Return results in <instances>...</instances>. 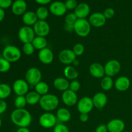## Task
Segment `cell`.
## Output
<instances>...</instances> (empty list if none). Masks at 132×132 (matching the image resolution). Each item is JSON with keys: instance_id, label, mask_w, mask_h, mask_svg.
<instances>
[{"instance_id": "cell-1", "label": "cell", "mask_w": 132, "mask_h": 132, "mask_svg": "<svg viewBox=\"0 0 132 132\" xmlns=\"http://www.w3.org/2000/svg\"><path fill=\"white\" fill-rule=\"evenodd\" d=\"M10 119L14 125L19 128H28L32 123V117L29 111L25 108H15L11 113Z\"/></svg>"}, {"instance_id": "cell-2", "label": "cell", "mask_w": 132, "mask_h": 132, "mask_svg": "<svg viewBox=\"0 0 132 132\" xmlns=\"http://www.w3.org/2000/svg\"><path fill=\"white\" fill-rule=\"evenodd\" d=\"M40 106L46 112H51L57 108L59 104V99L54 94H47L41 96L39 103Z\"/></svg>"}, {"instance_id": "cell-3", "label": "cell", "mask_w": 132, "mask_h": 132, "mask_svg": "<svg viewBox=\"0 0 132 132\" xmlns=\"http://www.w3.org/2000/svg\"><path fill=\"white\" fill-rule=\"evenodd\" d=\"M21 57V52L16 46L8 45L3 50V57L9 61L10 63L17 62Z\"/></svg>"}, {"instance_id": "cell-4", "label": "cell", "mask_w": 132, "mask_h": 132, "mask_svg": "<svg viewBox=\"0 0 132 132\" xmlns=\"http://www.w3.org/2000/svg\"><path fill=\"white\" fill-rule=\"evenodd\" d=\"M91 24L86 19H78L74 24V32L81 37L88 36L91 31Z\"/></svg>"}, {"instance_id": "cell-5", "label": "cell", "mask_w": 132, "mask_h": 132, "mask_svg": "<svg viewBox=\"0 0 132 132\" xmlns=\"http://www.w3.org/2000/svg\"><path fill=\"white\" fill-rule=\"evenodd\" d=\"M42 73L39 69L36 67H32L26 72L25 80L30 86H35L41 81Z\"/></svg>"}, {"instance_id": "cell-6", "label": "cell", "mask_w": 132, "mask_h": 132, "mask_svg": "<svg viewBox=\"0 0 132 132\" xmlns=\"http://www.w3.org/2000/svg\"><path fill=\"white\" fill-rule=\"evenodd\" d=\"M36 36L33 28L28 26H23L18 31L19 39L23 44L32 43Z\"/></svg>"}, {"instance_id": "cell-7", "label": "cell", "mask_w": 132, "mask_h": 132, "mask_svg": "<svg viewBox=\"0 0 132 132\" xmlns=\"http://www.w3.org/2000/svg\"><path fill=\"white\" fill-rule=\"evenodd\" d=\"M57 117L51 112H45L43 113L39 119V123L43 128L49 129L54 128L57 125Z\"/></svg>"}, {"instance_id": "cell-8", "label": "cell", "mask_w": 132, "mask_h": 132, "mask_svg": "<svg viewBox=\"0 0 132 132\" xmlns=\"http://www.w3.org/2000/svg\"><path fill=\"white\" fill-rule=\"evenodd\" d=\"M105 75L108 77H113L119 73L121 65L119 61L116 59H112L107 62L104 66Z\"/></svg>"}, {"instance_id": "cell-9", "label": "cell", "mask_w": 132, "mask_h": 132, "mask_svg": "<svg viewBox=\"0 0 132 132\" xmlns=\"http://www.w3.org/2000/svg\"><path fill=\"white\" fill-rule=\"evenodd\" d=\"M29 86L26 80L19 79L15 80L12 85V90L17 96H25L29 92Z\"/></svg>"}, {"instance_id": "cell-10", "label": "cell", "mask_w": 132, "mask_h": 132, "mask_svg": "<svg viewBox=\"0 0 132 132\" xmlns=\"http://www.w3.org/2000/svg\"><path fill=\"white\" fill-rule=\"evenodd\" d=\"M92 99L90 97H83L77 103V108L80 113L88 114L94 108Z\"/></svg>"}, {"instance_id": "cell-11", "label": "cell", "mask_w": 132, "mask_h": 132, "mask_svg": "<svg viewBox=\"0 0 132 132\" xmlns=\"http://www.w3.org/2000/svg\"><path fill=\"white\" fill-rule=\"evenodd\" d=\"M33 29L36 36L46 37L50 32V27L46 21L38 20L33 26Z\"/></svg>"}, {"instance_id": "cell-12", "label": "cell", "mask_w": 132, "mask_h": 132, "mask_svg": "<svg viewBox=\"0 0 132 132\" xmlns=\"http://www.w3.org/2000/svg\"><path fill=\"white\" fill-rule=\"evenodd\" d=\"M76 55L70 49H64L59 52L58 58L59 61L64 64H71L76 59Z\"/></svg>"}, {"instance_id": "cell-13", "label": "cell", "mask_w": 132, "mask_h": 132, "mask_svg": "<svg viewBox=\"0 0 132 132\" xmlns=\"http://www.w3.org/2000/svg\"><path fill=\"white\" fill-rule=\"evenodd\" d=\"M61 99L63 103L67 106H73L78 102V97L76 92L72 91L70 89L63 92Z\"/></svg>"}, {"instance_id": "cell-14", "label": "cell", "mask_w": 132, "mask_h": 132, "mask_svg": "<svg viewBox=\"0 0 132 132\" xmlns=\"http://www.w3.org/2000/svg\"><path fill=\"white\" fill-rule=\"evenodd\" d=\"M91 26L95 28H100L103 27L106 22V19L103 13L94 12L90 15L88 19Z\"/></svg>"}, {"instance_id": "cell-15", "label": "cell", "mask_w": 132, "mask_h": 132, "mask_svg": "<svg viewBox=\"0 0 132 132\" xmlns=\"http://www.w3.org/2000/svg\"><path fill=\"white\" fill-rule=\"evenodd\" d=\"M67 10L64 3L59 1L52 3L49 7V11L51 12V14L57 17L64 15L67 12Z\"/></svg>"}, {"instance_id": "cell-16", "label": "cell", "mask_w": 132, "mask_h": 132, "mask_svg": "<svg viewBox=\"0 0 132 132\" xmlns=\"http://www.w3.org/2000/svg\"><path fill=\"white\" fill-rule=\"evenodd\" d=\"M38 59L41 63L44 64H49L54 61V55L53 52L48 48H45L39 51Z\"/></svg>"}, {"instance_id": "cell-17", "label": "cell", "mask_w": 132, "mask_h": 132, "mask_svg": "<svg viewBox=\"0 0 132 132\" xmlns=\"http://www.w3.org/2000/svg\"><path fill=\"white\" fill-rule=\"evenodd\" d=\"M108 132H123L125 129V123L120 119H113L106 125Z\"/></svg>"}, {"instance_id": "cell-18", "label": "cell", "mask_w": 132, "mask_h": 132, "mask_svg": "<svg viewBox=\"0 0 132 132\" xmlns=\"http://www.w3.org/2000/svg\"><path fill=\"white\" fill-rule=\"evenodd\" d=\"M12 12L15 15H23L26 12L27 4L24 0H15L11 6Z\"/></svg>"}, {"instance_id": "cell-19", "label": "cell", "mask_w": 132, "mask_h": 132, "mask_svg": "<svg viewBox=\"0 0 132 132\" xmlns=\"http://www.w3.org/2000/svg\"><path fill=\"white\" fill-rule=\"evenodd\" d=\"M93 103L95 108L97 109H103L107 104L108 97L107 95L103 92H97L92 97Z\"/></svg>"}, {"instance_id": "cell-20", "label": "cell", "mask_w": 132, "mask_h": 132, "mask_svg": "<svg viewBox=\"0 0 132 132\" xmlns=\"http://www.w3.org/2000/svg\"><path fill=\"white\" fill-rule=\"evenodd\" d=\"M89 72L93 77L97 79L103 78L105 75L104 66L99 63H94L90 64Z\"/></svg>"}, {"instance_id": "cell-21", "label": "cell", "mask_w": 132, "mask_h": 132, "mask_svg": "<svg viewBox=\"0 0 132 132\" xmlns=\"http://www.w3.org/2000/svg\"><path fill=\"white\" fill-rule=\"evenodd\" d=\"M90 12V7L87 3H81L78 4L74 10V14L78 19H86Z\"/></svg>"}, {"instance_id": "cell-22", "label": "cell", "mask_w": 132, "mask_h": 132, "mask_svg": "<svg viewBox=\"0 0 132 132\" xmlns=\"http://www.w3.org/2000/svg\"><path fill=\"white\" fill-rule=\"evenodd\" d=\"M130 80L126 76H121L118 77L114 82V86L119 92H125L128 90L130 86Z\"/></svg>"}, {"instance_id": "cell-23", "label": "cell", "mask_w": 132, "mask_h": 132, "mask_svg": "<svg viewBox=\"0 0 132 132\" xmlns=\"http://www.w3.org/2000/svg\"><path fill=\"white\" fill-rule=\"evenodd\" d=\"M70 82L65 77H57L53 82V85L56 90L61 92H64L69 89Z\"/></svg>"}, {"instance_id": "cell-24", "label": "cell", "mask_w": 132, "mask_h": 132, "mask_svg": "<svg viewBox=\"0 0 132 132\" xmlns=\"http://www.w3.org/2000/svg\"><path fill=\"white\" fill-rule=\"evenodd\" d=\"M22 21L26 26L32 27L36 24L38 19L36 12L33 11H28L22 15Z\"/></svg>"}, {"instance_id": "cell-25", "label": "cell", "mask_w": 132, "mask_h": 132, "mask_svg": "<svg viewBox=\"0 0 132 132\" xmlns=\"http://www.w3.org/2000/svg\"><path fill=\"white\" fill-rule=\"evenodd\" d=\"M56 117L61 122H67L72 118V114L67 108H60L57 111Z\"/></svg>"}, {"instance_id": "cell-26", "label": "cell", "mask_w": 132, "mask_h": 132, "mask_svg": "<svg viewBox=\"0 0 132 132\" xmlns=\"http://www.w3.org/2000/svg\"><path fill=\"white\" fill-rule=\"evenodd\" d=\"M63 73H64V76L66 79L72 80V81L76 79L79 76L77 70L74 67L70 65L67 66L64 68Z\"/></svg>"}, {"instance_id": "cell-27", "label": "cell", "mask_w": 132, "mask_h": 132, "mask_svg": "<svg viewBox=\"0 0 132 132\" xmlns=\"http://www.w3.org/2000/svg\"><path fill=\"white\" fill-rule=\"evenodd\" d=\"M41 96L37 94L36 91L28 92L25 95L27 104L29 105H35L39 103Z\"/></svg>"}, {"instance_id": "cell-28", "label": "cell", "mask_w": 132, "mask_h": 132, "mask_svg": "<svg viewBox=\"0 0 132 132\" xmlns=\"http://www.w3.org/2000/svg\"><path fill=\"white\" fill-rule=\"evenodd\" d=\"M32 45L34 46L36 50H38L39 51L46 48L47 46V40L45 37H40V36H36L35 38L32 42Z\"/></svg>"}, {"instance_id": "cell-29", "label": "cell", "mask_w": 132, "mask_h": 132, "mask_svg": "<svg viewBox=\"0 0 132 132\" xmlns=\"http://www.w3.org/2000/svg\"><path fill=\"white\" fill-rule=\"evenodd\" d=\"M12 88L6 83H0V99L5 100L12 94Z\"/></svg>"}, {"instance_id": "cell-30", "label": "cell", "mask_w": 132, "mask_h": 132, "mask_svg": "<svg viewBox=\"0 0 132 132\" xmlns=\"http://www.w3.org/2000/svg\"><path fill=\"white\" fill-rule=\"evenodd\" d=\"M35 91L39 94L41 96L45 95L48 94L49 92V86L47 83L44 81H40L39 82L34 86Z\"/></svg>"}, {"instance_id": "cell-31", "label": "cell", "mask_w": 132, "mask_h": 132, "mask_svg": "<svg viewBox=\"0 0 132 132\" xmlns=\"http://www.w3.org/2000/svg\"><path fill=\"white\" fill-rule=\"evenodd\" d=\"M114 85V81L111 77L105 76L103 77L101 81V87L104 91L111 90Z\"/></svg>"}, {"instance_id": "cell-32", "label": "cell", "mask_w": 132, "mask_h": 132, "mask_svg": "<svg viewBox=\"0 0 132 132\" xmlns=\"http://www.w3.org/2000/svg\"><path fill=\"white\" fill-rule=\"evenodd\" d=\"M36 14L38 20L45 21L48 16L49 11L45 6H40L36 10Z\"/></svg>"}, {"instance_id": "cell-33", "label": "cell", "mask_w": 132, "mask_h": 132, "mask_svg": "<svg viewBox=\"0 0 132 132\" xmlns=\"http://www.w3.org/2000/svg\"><path fill=\"white\" fill-rule=\"evenodd\" d=\"M27 104V100H26L25 96L19 95L15 97L14 100V106L17 109H22L24 108L26 105Z\"/></svg>"}, {"instance_id": "cell-34", "label": "cell", "mask_w": 132, "mask_h": 132, "mask_svg": "<svg viewBox=\"0 0 132 132\" xmlns=\"http://www.w3.org/2000/svg\"><path fill=\"white\" fill-rule=\"evenodd\" d=\"M11 63L4 57L0 58V73H6L9 72L11 67Z\"/></svg>"}, {"instance_id": "cell-35", "label": "cell", "mask_w": 132, "mask_h": 132, "mask_svg": "<svg viewBox=\"0 0 132 132\" xmlns=\"http://www.w3.org/2000/svg\"><path fill=\"white\" fill-rule=\"evenodd\" d=\"M23 53L27 55H31L34 53L35 48L33 46L32 43H24L23 44Z\"/></svg>"}, {"instance_id": "cell-36", "label": "cell", "mask_w": 132, "mask_h": 132, "mask_svg": "<svg viewBox=\"0 0 132 132\" xmlns=\"http://www.w3.org/2000/svg\"><path fill=\"white\" fill-rule=\"evenodd\" d=\"M78 19V18H77V16L76 15V14H74V12L73 13H69L68 14H67L65 17V24H71V25H74V24L76 23V22L77 21V20Z\"/></svg>"}, {"instance_id": "cell-37", "label": "cell", "mask_w": 132, "mask_h": 132, "mask_svg": "<svg viewBox=\"0 0 132 132\" xmlns=\"http://www.w3.org/2000/svg\"><path fill=\"white\" fill-rule=\"evenodd\" d=\"M72 50L76 54V56H80L83 54L84 52H85V46L82 44L77 43L73 46Z\"/></svg>"}, {"instance_id": "cell-38", "label": "cell", "mask_w": 132, "mask_h": 132, "mask_svg": "<svg viewBox=\"0 0 132 132\" xmlns=\"http://www.w3.org/2000/svg\"><path fill=\"white\" fill-rule=\"evenodd\" d=\"M81 88V83L79 81H77V79L72 80L70 82L69 85V89L72 91L74 92H77V91H79Z\"/></svg>"}, {"instance_id": "cell-39", "label": "cell", "mask_w": 132, "mask_h": 132, "mask_svg": "<svg viewBox=\"0 0 132 132\" xmlns=\"http://www.w3.org/2000/svg\"><path fill=\"white\" fill-rule=\"evenodd\" d=\"M53 132H70L68 128L64 124H57L54 128Z\"/></svg>"}, {"instance_id": "cell-40", "label": "cell", "mask_w": 132, "mask_h": 132, "mask_svg": "<svg viewBox=\"0 0 132 132\" xmlns=\"http://www.w3.org/2000/svg\"><path fill=\"white\" fill-rule=\"evenodd\" d=\"M66 8L67 10H75L77 6L78 5L76 0H67L64 3Z\"/></svg>"}, {"instance_id": "cell-41", "label": "cell", "mask_w": 132, "mask_h": 132, "mask_svg": "<svg viewBox=\"0 0 132 132\" xmlns=\"http://www.w3.org/2000/svg\"><path fill=\"white\" fill-rule=\"evenodd\" d=\"M104 17L106 19H111L113 18L115 15V10L112 8H107L104 10V12H103Z\"/></svg>"}, {"instance_id": "cell-42", "label": "cell", "mask_w": 132, "mask_h": 132, "mask_svg": "<svg viewBox=\"0 0 132 132\" xmlns=\"http://www.w3.org/2000/svg\"><path fill=\"white\" fill-rule=\"evenodd\" d=\"M12 0H0V8L3 10L9 9L12 5Z\"/></svg>"}, {"instance_id": "cell-43", "label": "cell", "mask_w": 132, "mask_h": 132, "mask_svg": "<svg viewBox=\"0 0 132 132\" xmlns=\"http://www.w3.org/2000/svg\"><path fill=\"white\" fill-rule=\"evenodd\" d=\"M7 109V103L5 100L0 99V115L5 113Z\"/></svg>"}, {"instance_id": "cell-44", "label": "cell", "mask_w": 132, "mask_h": 132, "mask_svg": "<svg viewBox=\"0 0 132 132\" xmlns=\"http://www.w3.org/2000/svg\"><path fill=\"white\" fill-rule=\"evenodd\" d=\"M95 132H108L106 125H100L96 128Z\"/></svg>"}, {"instance_id": "cell-45", "label": "cell", "mask_w": 132, "mask_h": 132, "mask_svg": "<svg viewBox=\"0 0 132 132\" xmlns=\"http://www.w3.org/2000/svg\"><path fill=\"white\" fill-rule=\"evenodd\" d=\"M88 114L87 113H80L79 120L82 122H86L88 121Z\"/></svg>"}, {"instance_id": "cell-46", "label": "cell", "mask_w": 132, "mask_h": 132, "mask_svg": "<svg viewBox=\"0 0 132 132\" xmlns=\"http://www.w3.org/2000/svg\"><path fill=\"white\" fill-rule=\"evenodd\" d=\"M64 30L68 32H74V25L65 24V25H64Z\"/></svg>"}, {"instance_id": "cell-47", "label": "cell", "mask_w": 132, "mask_h": 132, "mask_svg": "<svg viewBox=\"0 0 132 132\" xmlns=\"http://www.w3.org/2000/svg\"><path fill=\"white\" fill-rule=\"evenodd\" d=\"M52 0H35L37 3L39 4V5H47V4L50 3L51 2Z\"/></svg>"}, {"instance_id": "cell-48", "label": "cell", "mask_w": 132, "mask_h": 132, "mask_svg": "<svg viewBox=\"0 0 132 132\" xmlns=\"http://www.w3.org/2000/svg\"><path fill=\"white\" fill-rule=\"evenodd\" d=\"M5 16V10L3 9H1L0 8V23L3 21V20L4 19Z\"/></svg>"}, {"instance_id": "cell-49", "label": "cell", "mask_w": 132, "mask_h": 132, "mask_svg": "<svg viewBox=\"0 0 132 132\" xmlns=\"http://www.w3.org/2000/svg\"><path fill=\"white\" fill-rule=\"evenodd\" d=\"M16 132H30L28 128H19Z\"/></svg>"}, {"instance_id": "cell-50", "label": "cell", "mask_w": 132, "mask_h": 132, "mask_svg": "<svg viewBox=\"0 0 132 132\" xmlns=\"http://www.w3.org/2000/svg\"><path fill=\"white\" fill-rule=\"evenodd\" d=\"M72 64H73V66H75V67H77V66L79 65V61L77 60V59H76V60H75L73 62V63H72Z\"/></svg>"}, {"instance_id": "cell-51", "label": "cell", "mask_w": 132, "mask_h": 132, "mask_svg": "<svg viewBox=\"0 0 132 132\" xmlns=\"http://www.w3.org/2000/svg\"><path fill=\"white\" fill-rule=\"evenodd\" d=\"M1 126H2V120H1V117H0V128H1Z\"/></svg>"}, {"instance_id": "cell-52", "label": "cell", "mask_w": 132, "mask_h": 132, "mask_svg": "<svg viewBox=\"0 0 132 132\" xmlns=\"http://www.w3.org/2000/svg\"><path fill=\"white\" fill-rule=\"evenodd\" d=\"M123 132H130V131H124Z\"/></svg>"}, {"instance_id": "cell-53", "label": "cell", "mask_w": 132, "mask_h": 132, "mask_svg": "<svg viewBox=\"0 0 132 132\" xmlns=\"http://www.w3.org/2000/svg\"><path fill=\"white\" fill-rule=\"evenodd\" d=\"M24 1H30V0H24Z\"/></svg>"}, {"instance_id": "cell-54", "label": "cell", "mask_w": 132, "mask_h": 132, "mask_svg": "<svg viewBox=\"0 0 132 132\" xmlns=\"http://www.w3.org/2000/svg\"><path fill=\"white\" fill-rule=\"evenodd\" d=\"M14 1H15V0H14Z\"/></svg>"}, {"instance_id": "cell-55", "label": "cell", "mask_w": 132, "mask_h": 132, "mask_svg": "<svg viewBox=\"0 0 132 132\" xmlns=\"http://www.w3.org/2000/svg\"><path fill=\"white\" fill-rule=\"evenodd\" d=\"M131 1H132V0H131Z\"/></svg>"}]
</instances>
